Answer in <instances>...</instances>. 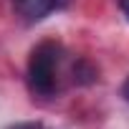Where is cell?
<instances>
[{"label":"cell","mask_w":129,"mask_h":129,"mask_svg":"<svg viewBox=\"0 0 129 129\" xmlns=\"http://www.w3.org/2000/svg\"><path fill=\"white\" fill-rule=\"evenodd\" d=\"M58 61L61 48L51 41L33 48L28 61V86L38 96H51L58 89Z\"/></svg>","instance_id":"6da1fadb"},{"label":"cell","mask_w":129,"mask_h":129,"mask_svg":"<svg viewBox=\"0 0 129 129\" xmlns=\"http://www.w3.org/2000/svg\"><path fill=\"white\" fill-rule=\"evenodd\" d=\"M69 0H13L15 5V13L25 20V23H38L43 20L48 13L63 8Z\"/></svg>","instance_id":"7a4b0ae2"},{"label":"cell","mask_w":129,"mask_h":129,"mask_svg":"<svg viewBox=\"0 0 129 129\" xmlns=\"http://www.w3.org/2000/svg\"><path fill=\"white\" fill-rule=\"evenodd\" d=\"M10 129H43V124H38V121H20V124H13Z\"/></svg>","instance_id":"3957f363"},{"label":"cell","mask_w":129,"mask_h":129,"mask_svg":"<svg viewBox=\"0 0 129 129\" xmlns=\"http://www.w3.org/2000/svg\"><path fill=\"white\" fill-rule=\"evenodd\" d=\"M119 8H121V13H124V18L129 20V0H119Z\"/></svg>","instance_id":"277c9868"},{"label":"cell","mask_w":129,"mask_h":129,"mask_svg":"<svg viewBox=\"0 0 129 129\" xmlns=\"http://www.w3.org/2000/svg\"><path fill=\"white\" fill-rule=\"evenodd\" d=\"M121 96L129 101V79H126V81H124V86H121Z\"/></svg>","instance_id":"5b68a950"}]
</instances>
